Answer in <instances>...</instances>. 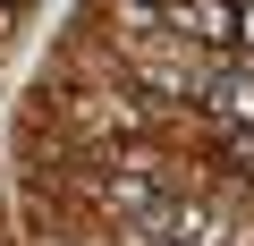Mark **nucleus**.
<instances>
[{
  "mask_svg": "<svg viewBox=\"0 0 254 246\" xmlns=\"http://www.w3.org/2000/svg\"><path fill=\"white\" fill-rule=\"evenodd\" d=\"M246 43H254V9H246Z\"/></svg>",
  "mask_w": 254,
  "mask_h": 246,
  "instance_id": "nucleus-5",
  "label": "nucleus"
},
{
  "mask_svg": "<svg viewBox=\"0 0 254 246\" xmlns=\"http://www.w3.org/2000/svg\"><path fill=\"white\" fill-rule=\"evenodd\" d=\"M220 170L254 178V128H229V136H220Z\"/></svg>",
  "mask_w": 254,
  "mask_h": 246,
  "instance_id": "nucleus-2",
  "label": "nucleus"
},
{
  "mask_svg": "<svg viewBox=\"0 0 254 246\" xmlns=\"http://www.w3.org/2000/svg\"><path fill=\"white\" fill-rule=\"evenodd\" d=\"M93 204H102V212H119V221H127V229H136V221H153V212H161V204H170V195H161V187H153V178H136V170H110V178H102V187H93Z\"/></svg>",
  "mask_w": 254,
  "mask_h": 246,
  "instance_id": "nucleus-1",
  "label": "nucleus"
},
{
  "mask_svg": "<svg viewBox=\"0 0 254 246\" xmlns=\"http://www.w3.org/2000/svg\"><path fill=\"white\" fill-rule=\"evenodd\" d=\"M127 9H144V17H170V0H127Z\"/></svg>",
  "mask_w": 254,
  "mask_h": 246,
  "instance_id": "nucleus-3",
  "label": "nucleus"
},
{
  "mask_svg": "<svg viewBox=\"0 0 254 246\" xmlns=\"http://www.w3.org/2000/svg\"><path fill=\"white\" fill-rule=\"evenodd\" d=\"M0 9H9V17H26V9H34V0H0Z\"/></svg>",
  "mask_w": 254,
  "mask_h": 246,
  "instance_id": "nucleus-4",
  "label": "nucleus"
}]
</instances>
